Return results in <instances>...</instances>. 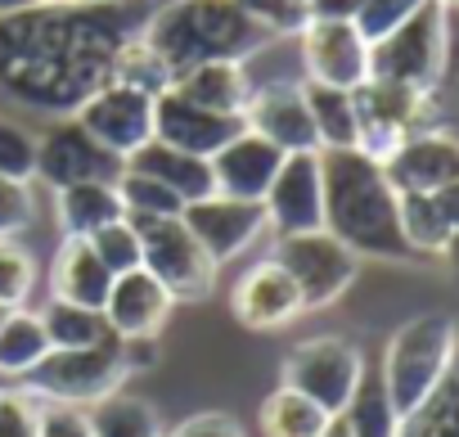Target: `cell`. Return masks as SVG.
Here are the masks:
<instances>
[{
  "instance_id": "22",
  "label": "cell",
  "mask_w": 459,
  "mask_h": 437,
  "mask_svg": "<svg viewBox=\"0 0 459 437\" xmlns=\"http://www.w3.org/2000/svg\"><path fill=\"white\" fill-rule=\"evenodd\" d=\"M171 91L189 104H203L212 113H230V118H244L248 109V95H253V77H248V64L239 59H212V64H198V68H185Z\"/></svg>"
},
{
  "instance_id": "37",
  "label": "cell",
  "mask_w": 459,
  "mask_h": 437,
  "mask_svg": "<svg viewBox=\"0 0 459 437\" xmlns=\"http://www.w3.org/2000/svg\"><path fill=\"white\" fill-rule=\"evenodd\" d=\"M423 5H428V0H365L360 14H356V32L374 46V41H383L387 32H396L405 19H414Z\"/></svg>"
},
{
  "instance_id": "20",
  "label": "cell",
  "mask_w": 459,
  "mask_h": 437,
  "mask_svg": "<svg viewBox=\"0 0 459 437\" xmlns=\"http://www.w3.org/2000/svg\"><path fill=\"white\" fill-rule=\"evenodd\" d=\"M171 307H176L171 293L140 267L113 280L108 302H104V325L113 338H158Z\"/></svg>"
},
{
  "instance_id": "13",
  "label": "cell",
  "mask_w": 459,
  "mask_h": 437,
  "mask_svg": "<svg viewBox=\"0 0 459 437\" xmlns=\"http://www.w3.org/2000/svg\"><path fill=\"white\" fill-rule=\"evenodd\" d=\"M117 171H122V158L100 149L77 127V118H64L37 135V176L32 180H41L50 189H68L82 180H117Z\"/></svg>"
},
{
  "instance_id": "45",
  "label": "cell",
  "mask_w": 459,
  "mask_h": 437,
  "mask_svg": "<svg viewBox=\"0 0 459 437\" xmlns=\"http://www.w3.org/2000/svg\"><path fill=\"white\" fill-rule=\"evenodd\" d=\"M32 10H41V0H0V19H23V14H32Z\"/></svg>"
},
{
  "instance_id": "32",
  "label": "cell",
  "mask_w": 459,
  "mask_h": 437,
  "mask_svg": "<svg viewBox=\"0 0 459 437\" xmlns=\"http://www.w3.org/2000/svg\"><path fill=\"white\" fill-rule=\"evenodd\" d=\"M113 185H117L122 212L131 216V222H149V216H180V212H185V203H180L167 185H158L153 176H144V171L122 167Z\"/></svg>"
},
{
  "instance_id": "43",
  "label": "cell",
  "mask_w": 459,
  "mask_h": 437,
  "mask_svg": "<svg viewBox=\"0 0 459 437\" xmlns=\"http://www.w3.org/2000/svg\"><path fill=\"white\" fill-rule=\"evenodd\" d=\"M428 203H432V212L441 216V226L450 231V240L459 235V180H450L446 189H437V194H423Z\"/></svg>"
},
{
  "instance_id": "53",
  "label": "cell",
  "mask_w": 459,
  "mask_h": 437,
  "mask_svg": "<svg viewBox=\"0 0 459 437\" xmlns=\"http://www.w3.org/2000/svg\"><path fill=\"white\" fill-rule=\"evenodd\" d=\"M0 388H5V379H0Z\"/></svg>"
},
{
  "instance_id": "23",
  "label": "cell",
  "mask_w": 459,
  "mask_h": 437,
  "mask_svg": "<svg viewBox=\"0 0 459 437\" xmlns=\"http://www.w3.org/2000/svg\"><path fill=\"white\" fill-rule=\"evenodd\" d=\"M122 167L153 176V180L167 185L180 203H198V198L216 194V185H212V162H207V158H194V153H180V149H171V144H162V140H149V144L135 149Z\"/></svg>"
},
{
  "instance_id": "19",
  "label": "cell",
  "mask_w": 459,
  "mask_h": 437,
  "mask_svg": "<svg viewBox=\"0 0 459 437\" xmlns=\"http://www.w3.org/2000/svg\"><path fill=\"white\" fill-rule=\"evenodd\" d=\"M207 162H212L216 194L244 198V203H262L271 180H275V171H280V162H284V153L271 140H262V135H253L244 127L235 140H230L225 149H216Z\"/></svg>"
},
{
  "instance_id": "47",
  "label": "cell",
  "mask_w": 459,
  "mask_h": 437,
  "mask_svg": "<svg viewBox=\"0 0 459 437\" xmlns=\"http://www.w3.org/2000/svg\"><path fill=\"white\" fill-rule=\"evenodd\" d=\"M441 258H446V267H450V271H455V280H459V235L450 240V249H446Z\"/></svg>"
},
{
  "instance_id": "7",
  "label": "cell",
  "mask_w": 459,
  "mask_h": 437,
  "mask_svg": "<svg viewBox=\"0 0 459 437\" xmlns=\"http://www.w3.org/2000/svg\"><path fill=\"white\" fill-rule=\"evenodd\" d=\"M365 352L347 338H333V334H320V338H302L284 365H280V383L302 392L307 401H316L325 415H342L365 379Z\"/></svg>"
},
{
  "instance_id": "40",
  "label": "cell",
  "mask_w": 459,
  "mask_h": 437,
  "mask_svg": "<svg viewBox=\"0 0 459 437\" xmlns=\"http://www.w3.org/2000/svg\"><path fill=\"white\" fill-rule=\"evenodd\" d=\"M0 437H37V401L19 388H0Z\"/></svg>"
},
{
  "instance_id": "33",
  "label": "cell",
  "mask_w": 459,
  "mask_h": 437,
  "mask_svg": "<svg viewBox=\"0 0 459 437\" xmlns=\"http://www.w3.org/2000/svg\"><path fill=\"white\" fill-rule=\"evenodd\" d=\"M401 437H459V361L446 374V383L428 397V406L401 424Z\"/></svg>"
},
{
  "instance_id": "26",
  "label": "cell",
  "mask_w": 459,
  "mask_h": 437,
  "mask_svg": "<svg viewBox=\"0 0 459 437\" xmlns=\"http://www.w3.org/2000/svg\"><path fill=\"white\" fill-rule=\"evenodd\" d=\"M329 419L333 415H325L316 401H307L302 392H293V388H275L266 401H262V410H257V428H262V437H320L325 428H329Z\"/></svg>"
},
{
  "instance_id": "29",
  "label": "cell",
  "mask_w": 459,
  "mask_h": 437,
  "mask_svg": "<svg viewBox=\"0 0 459 437\" xmlns=\"http://www.w3.org/2000/svg\"><path fill=\"white\" fill-rule=\"evenodd\" d=\"M108 82H117V86H131V91H140V95H162V91H171V68L158 59V50L144 41V37H131V41H122L117 50H113V59H108Z\"/></svg>"
},
{
  "instance_id": "1",
  "label": "cell",
  "mask_w": 459,
  "mask_h": 437,
  "mask_svg": "<svg viewBox=\"0 0 459 437\" xmlns=\"http://www.w3.org/2000/svg\"><path fill=\"white\" fill-rule=\"evenodd\" d=\"M325 176V231L342 240L356 258L410 262L401 235V194L392 189L383 162L360 149H320Z\"/></svg>"
},
{
  "instance_id": "10",
  "label": "cell",
  "mask_w": 459,
  "mask_h": 437,
  "mask_svg": "<svg viewBox=\"0 0 459 437\" xmlns=\"http://www.w3.org/2000/svg\"><path fill=\"white\" fill-rule=\"evenodd\" d=\"M73 118L100 149H108L122 162L153 140V95H140L117 82H104L100 91H91Z\"/></svg>"
},
{
  "instance_id": "28",
  "label": "cell",
  "mask_w": 459,
  "mask_h": 437,
  "mask_svg": "<svg viewBox=\"0 0 459 437\" xmlns=\"http://www.w3.org/2000/svg\"><path fill=\"white\" fill-rule=\"evenodd\" d=\"M302 95H307L320 149H356V104H351V91L302 82Z\"/></svg>"
},
{
  "instance_id": "34",
  "label": "cell",
  "mask_w": 459,
  "mask_h": 437,
  "mask_svg": "<svg viewBox=\"0 0 459 437\" xmlns=\"http://www.w3.org/2000/svg\"><path fill=\"white\" fill-rule=\"evenodd\" d=\"M37 289V258L19 240H0V307L19 311Z\"/></svg>"
},
{
  "instance_id": "35",
  "label": "cell",
  "mask_w": 459,
  "mask_h": 437,
  "mask_svg": "<svg viewBox=\"0 0 459 437\" xmlns=\"http://www.w3.org/2000/svg\"><path fill=\"white\" fill-rule=\"evenodd\" d=\"M91 249H95V258L104 262V271L117 280V275H126V271H140V231L126 222H113V226H104V231H95L91 235Z\"/></svg>"
},
{
  "instance_id": "42",
  "label": "cell",
  "mask_w": 459,
  "mask_h": 437,
  "mask_svg": "<svg viewBox=\"0 0 459 437\" xmlns=\"http://www.w3.org/2000/svg\"><path fill=\"white\" fill-rule=\"evenodd\" d=\"M162 437H248V433H244V424L235 415H225V410H198V415L180 419Z\"/></svg>"
},
{
  "instance_id": "50",
  "label": "cell",
  "mask_w": 459,
  "mask_h": 437,
  "mask_svg": "<svg viewBox=\"0 0 459 437\" xmlns=\"http://www.w3.org/2000/svg\"><path fill=\"white\" fill-rule=\"evenodd\" d=\"M293 5H298V10H307V5H311V0H293Z\"/></svg>"
},
{
  "instance_id": "31",
  "label": "cell",
  "mask_w": 459,
  "mask_h": 437,
  "mask_svg": "<svg viewBox=\"0 0 459 437\" xmlns=\"http://www.w3.org/2000/svg\"><path fill=\"white\" fill-rule=\"evenodd\" d=\"M342 419L356 437H401V415L392 410V397H387L378 370L374 374L365 370V379H360L351 406L342 410Z\"/></svg>"
},
{
  "instance_id": "41",
  "label": "cell",
  "mask_w": 459,
  "mask_h": 437,
  "mask_svg": "<svg viewBox=\"0 0 459 437\" xmlns=\"http://www.w3.org/2000/svg\"><path fill=\"white\" fill-rule=\"evenodd\" d=\"M37 437H95V433H91V415L82 406L37 401Z\"/></svg>"
},
{
  "instance_id": "11",
  "label": "cell",
  "mask_w": 459,
  "mask_h": 437,
  "mask_svg": "<svg viewBox=\"0 0 459 437\" xmlns=\"http://www.w3.org/2000/svg\"><path fill=\"white\" fill-rule=\"evenodd\" d=\"M266 226L284 235H307L325 231V176H320V149L311 153H284L266 198Z\"/></svg>"
},
{
  "instance_id": "9",
  "label": "cell",
  "mask_w": 459,
  "mask_h": 437,
  "mask_svg": "<svg viewBox=\"0 0 459 437\" xmlns=\"http://www.w3.org/2000/svg\"><path fill=\"white\" fill-rule=\"evenodd\" d=\"M271 258L293 275V284L302 289V307L307 311H320V307L338 302L360 275V258L342 240H333L329 231L284 235Z\"/></svg>"
},
{
  "instance_id": "17",
  "label": "cell",
  "mask_w": 459,
  "mask_h": 437,
  "mask_svg": "<svg viewBox=\"0 0 459 437\" xmlns=\"http://www.w3.org/2000/svg\"><path fill=\"white\" fill-rule=\"evenodd\" d=\"M244 131V118H230V113H212L203 104L180 100L176 91H162L153 100V140L194 153V158H212L216 149H225Z\"/></svg>"
},
{
  "instance_id": "6",
  "label": "cell",
  "mask_w": 459,
  "mask_h": 437,
  "mask_svg": "<svg viewBox=\"0 0 459 437\" xmlns=\"http://www.w3.org/2000/svg\"><path fill=\"white\" fill-rule=\"evenodd\" d=\"M126 379H131V365L122 356V343L108 338V343L82 347V352H50L19 388L32 401H59V406L91 410L108 392H122Z\"/></svg>"
},
{
  "instance_id": "14",
  "label": "cell",
  "mask_w": 459,
  "mask_h": 437,
  "mask_svg": "<svg viewBox=\"0 0 459 437\" xmlns=\"http://www.w3.org/2000/svg\"><path fill=\"white\" fill-rule=\"evenodd\" d=\"M180 222L203 244V253L216 267H225L230 258H239L266 231V207L262 203H244V198H230V194H207L198 203H185Z\"/></svg>"
},
{
  "instance_id": "3",
  "label": "cell",
  "mask_w": 459,
  "mask_h": 437,
  "mask_svg": "<svg viewBox=\"0 0 459 437\" xmlns=\"http://www.w3.org/2000/svg\"><path fill=\"white\" fill-rule=\"evenodd\" d=\"M455 361H459V325L446 311H423L387 338L378 379H383L401 424L428 406V397L446 383Z\"/></svg>"
},
{
  "instance_id": "16",
  "label": "cell",
  "mask_w": 459,
  "mask_h": 437,
  "mask_svg": "<svg viewBox=\"0 0 459 437\" xmlns=\"http://www.w3.org/2000/svg\"><path fill=\"white\" fill-rule=\"evenodd\" d=\"M230 311H235L244 329H284L307 307H302V289L293 284V275L275 258H262L239 275L235 293H230Z\"/></svg>"
},
{
  "instance_id": "18",
  "label": "cell",
  "mask_w": 459,
  "mask_h": 437,
  "mask_svg": "<svg viewBox=\"0 0 459 437\" xmlns=\"http://www.w3.org/2000/svg\"><path fill=\"white\" fill-rule=\"evenodd\" d=\"M387 180L396 194H437L459 180V131H423L405 140L387 162Z\"/></svg>"
},
{
  "instance_id": "21",
  "label": "cell",
  "mask_w": 459,
  "mask_h": 437,
  "mask_svg": "<svg viewBox=\"0 0 459 437\" xmlns=\"http://www.w3.org/2000/svg\"><path fill=\"white\" fill-rule=\"evenodd\" d=\"M113 289V275L104 271V262L95 258L91 240L64 235L50 262V302H68V307H91L104 311Z\"/></svg>"
},
{
  "instance_id": "4",
  "label": "cell",
  "mask_w": 459,
  "mask_h": 437,
  "mask_svg": "<svg viewBox=\"0 0 459 437\" xmlns=\"http://www.w3.org/2000/svg\"><path fill=\"white\" fill-rule=\"evenodd\" d=\"M356 104V149L374 162H387L405 140L423 131H450L441 91H410L396 82H365L351 91Z\"/></svg>"
},
{
  "instance_id": "2",
  "label": "cell",
  "mask_w": 459,
  "mask_h": 437,
  "mask_svg": "<svg viewBox=\"0 0 459 437\" xmlns=\"http://www.w3.org/2000/svg\"><path fill=\"white\" fill-rule=\"evenodd\" d=\"M140 37L158 50L171 77H180L185 68L212 64V59L248 64V55L271 41L239 10V0H162Z\"/></svg>"
},
{
  "instance_id": "46",
  "label": "cell",
  "mask_w": 459,
  "mask_h": 437,
  "mask_svg": "<svg viewBox=\"0 0 459 437\" xmlns=\"http://www.w3.org/2000/svg\"><path fill=\"white\" fill-rule=\"evenodd\" d=\"M320 437H356V433H351V428H347V419L338 415V419H329V428H325Z\"/></svg>"
},
{
  "instance_id": "44",
  "label": "cell",
  "mask_w": 459,
  "mask_h": 437,
  "mask_svg": "<svg viewBox=\"0 0 459 437\" xmlns=\"http://www.w3.org/2000/svg\"><path fill=\"white\" fill-rule=\"evenodd\" d=\"M365 0H311L307 19H329V23H356Z\"/></svg>"
},
{
  "instance_id": "52",
  "label": "cell",
  "mask_w": 459,
  "mask_h": 437,
  "mask_svg": "<svg viewBox=\"0 0 459 437\" xmlns=\"http://www.w3.org/2000/svg\"><path fill=\"white\" fill-rule=\"evenodd\" d=\"M5 316H10V311H5V307H0V320H5Z\"/></svg>"
},
{
  "instance_id": "12",
  "label": "cell",
  "mask_w": 459,
  "mask_h": 437,
  "mask_svg": "<svg viewBox=\"0 0 459 437\" xmlns=\"http://www.w3.org/2000/svg\"><path fill=\"white\" fill-rule=\"evenodd\" d=\"M302 68L307 82L333 86V91H356L369 82V41L356 32V23H329V19H307L298 32Z\"/></svg>"
},
{
  "instance_id": "15",
  "label": "cell",
  "mask_w": 459,
  "mask_h": 437,
  "mask_svg": "<svg viewBox=\"0 0 459 437\" xmlns=\"http://www.w3.org/2000/svg\"><path fill=\"white\" fill-rule=\"evenodd\" d=\"M244 127L253 135L271 140L280 153H311V149H320V135H316V122H311L302 82L253 86L248 109H244Z\"/></svg>"
},
{
  "instance_id": "38",
  "label": "cell",
  "mask_w": 459,
  "mask_h": 437,
  "mask_svg": "<svg viewBox=\"0 0 459 437\" xmlns=\"http://www.w3.org/2000/svg\"><path fill=\"white\" fill-rule=\"evenodd\" d=\"M37 222V194L28 180L0 176V240H19Z\"/></svg>"
},
{
  "instance_id": "24",
  "label": "cell",
  "mask_w": 459,
  "mask_h": 437,
  "mask_svg": "<svg viewBox=\"0 0 459 437\" xmlns=\"http://www.w3.org/2000/svg\"><path fill=\"white\" fill-rule=\"evenodd\" d=\"M122 198H117V185L113 180H82V185H68V189H55V222H59V235H77V240H91L95 231L122 222Z\"/></svg>"
},
{
  "instance_id": "51",
  "label": "cell",
  "mask_w": 459,
  "mask_h": 437,
  "mask_svg": "<svg viewBox=\"0 0 459 437\" xmlns=\"http://www.w3.org/2000/svg\"><path fill=\"white\" fill-rule=\"evenodd\" d=\"M41 5H64V0H41Z\"/></svg>"
},
{
  "instance_id": "5",
  "label": "cell",
  "mask_w": 459,
  "mask_h": 437,
  "mask_svg": "<svg viewBox=\"0 0 459 437\" xmlns=\"http://www.w3.org/2000/svg\"><path fill=\"white\" fill-rule=\"evenodd\" d=\"M450 37H455L450 10L428 0L414 19H405L396 32L369 46V77L410 91H441L450 68Z\"/></svg>"
},
{
  "instance_id": "8",
  "label": "cell",
  "mask_w": 459,
  "mask_h": 437,
  "mask_svg": "<svg viewBox=\"0 0 459 437\" xmlns=\"http://www.w3.org/2000/svg\"><path fill=\"white\" fill-rule=\"evenodd\" d=\"M131 226L140 231V267L171 293V302H198L212 293L221 267L203 253V244L189 235L180 216H149V222Z\"/></svg>"
},
{
  "instance_id": "39",
  "label": "cell",
  "mask_w": 459,
  "mask_h": 437,
  "mask_svg": "<svg viewBox=\"0 0 459 437\" xmlns=\"http://www.w3.org/2000/svg\"><path fill=\"white\" fill-rule=\"evenodd\" d=\"M239 10L266 32V37H298L307 28V10L293 0H239Z\"/></svg>"
},
{
  "instance_id": "48",
  "label": "cell",
  "mask_w": 459,
  "mask_h": 437,
  "mask_svg": "<svg viewBox=\"0 0 459 437\" xmlns=\"http://www.w3.org/2000/svg\"><path fill=\"white\" fill-rule=\"evenodd\" d=\"M64 5H82V10H95V5H122V0H64Z\"/></svg>"
},
{
  "instance_id": "27",
  "label": "cell",
  "mask_w": 459,
  "mask_h": 437,
  "mask_svg": "<svg viewBox=\"0 0 459 437\" xmlns=\"http://www.w3.org/2000/svg\"><path fill=\"white\" fill-rule=\"evenodd\" d=\"M86 415H91V433L95 437H162L158 410L144 397H135V392H108Z\"/></svg>"
},
{
  "instance_id": "36",
  "label": "cell",
  "mask_w": 459,
  "mask_h": 437,
  "mask_svg": "<svg viewBox=\"0 0 459 437\" xmlns=\"http://www.w3.org/2000/svg\"><path fill=\"white\" fill-rule=\"evenodd\" d=\"M0 176H10V180H28L37 176V135L0 113Z\"/></svg>"
},
{
  "instance_id": "30",
  "label": "cell",
  "mask_w": 459,
  "mask_h": 437,
  "mask_svg": "<svg viewBox=\"0 0 459 437\" xmlns=\"http://www.w3.org/2000/svg\"><path fill=\"white\" fill-rule=\"evenodd\" d=\"M41 325H46L50 352H82V347H100V343L113 338L108 325H104V311L68 307V302H46L41 307Z\"/></svg>"
},
{
  "instance_id": "25",
  "label": "cell",
  "mask_w": 459,
  "mask_h": 437,
  "mask_svg": "<svg viewBox=\"0 0 459 437\" xmlns=\"http://www.w3.org/2000/svg\"><path fill=\"white\" fill-rule=\"evenodd\" d=\"M46 356H50V338H46L41 311L19 307L0 320V379L5 383H23Z\"/></svg>"
},
{
  "instance_id": "49",
  "label": "cell",
  "mask_w": 459,
  "mask_h": 437,
  "mask_svg": "<svg viewBox=\"0 0 459 437\" xmlns=\"http://www.w3.org/2000/svg\"><path fill=\"white\" fill-rule=\"evenodd\" d=\"M437 5H446V10L455 14V10H459V0H437Z\"/></svg>"
}]
</instances>
